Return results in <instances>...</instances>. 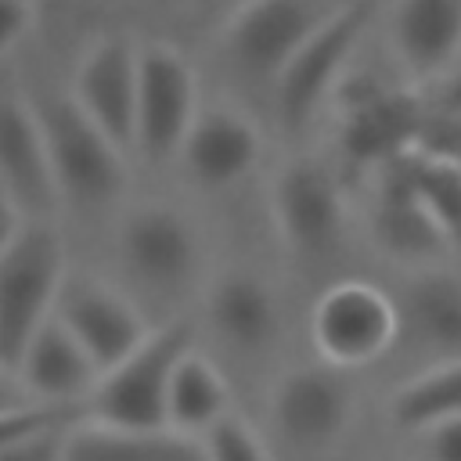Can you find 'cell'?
Listing matches in <instances>:
<instances>
[{"label":"cell","mask_w":461,"mask_h":461,"mask_svg":"<svg viewBox=\"0 0 461 461\" xmlns=\"http://www.w3.org/2000/svg\"><path fill=\"white\" fill-rule=\"evenodd\" d=\"M68 256L50 220H29L0 256V364L14 371L29 339L54 317Z\"/></svg>","instance_id":"cell-1"},{"label":"cell","mask_w":461,"mask_h":461,"mask_svg":"<svg viewBox=\"0 0 461 461\" xmlns=\"http://www.w3.org/2000/svg\"><path fill=\"white\" fill-rule=\"evenodd\" d=\"M191 342L194 324L184 317L151 328V335L130 357H122L97 378V385L83 400V418L122 429H166L169 378Z\"/></svg>","instance_id":"cell-2"},{"label":"cell","mask_w":461,"mask_h":461,"mask_svg":"<svg viewBox=\"0 0 461 461\" xmlns=\"http://www.w3.org/2000/svg\"><path fill=\"white\" fill-rule=\"evenodd\" d=\"M375 18V0L339 4L274 79V108L285 130L299 133L342 86L349 61Z\"/></svg>","instance_id":"cell-3"},{"label":"cell","mask_w":461,"mask_h":461,"mask_svg":"<svg viewBox=\"0 0 461 461\" xmlns=\"http://www.w3.org/2000/svg\"><path fill=\"white\" fill-rule=\"evenodd\" d=\"M36 112L43 122L58 198L79 209L115 202L130 184V155L101 126H94L68 94L40 101Z\"/></svg>","instance_id":"cell-4"},{"label":"cell","mask_w":461,"mask_h":461,"mask_svg":"<svg viewBox=\"0 0 461 461\" xmlns=\"http://www.w3.org/2000/svg\"><path fill=\"white\" fill-rule=\"evenodd\" d=\"M202 112L198 72L173 43H140L137 61V115H133V151L148 166H166L180 158V148Z\"/></svg>","instance_id":"cell-5"},{"label":"cell","mask_w":461,"mask_h":461,"mask_svg":"<svg viewBox=\"0 0 461 461\" xmlns=\"http://www.w3.org/2000/svg\"><path fill=\"white\" fill-rule=\"evenodd\" d=\"M339 148L349 166L382 169L403 151L418 148L429 104L414 90H396L375 79H360V86H339Z\"/></svg>","instance_id":"cell-6"},{"label":"cell","mask_w":461,"mask_h":461,"mask_svg":"<svg viewBox=\"0 0 461 461\" xmlns=\"http://www.w3.org/2000/svg\"><path fill=\"white\" fill-rule=\"evenodd\" d=\"M270 216L281 245L299 259H321L339 249L346 202L335 169L317 155H292L270 184Z\"/></svg>","instance_id":"cell-7"},{"label":"cell","mask_w":461,"mask_h":461,"mask_svg":"<svg viewBox=\"0 0 461 461\" xmlns=\"http://www.w3.org/2000/svg\"><path fill=\"white\" fill-rule=\"evenodd\" d=\"M310 335L324 364L339 371L367 367L400 339L396 299L371 281H339L317 299Z\"/></svg>","instance_id":"cell-8"},{"label":"cell","mask_w":461,"mask_h":461,"mask_svg":"<svg viewBox=\"0 0 461 461\" xmlns=\"http://www.w3.org/2000/svg\"><path fill=\"white\" fill-rule=\"evenodd\" d=\"M335 7L339 4L328 0H245L230 7L220 29V47L245 79L274 83Z\"/></svg>","instance_id":"cell-9"},{"label":"cell","mask_w":461,"mask_h":461,"mask_svg":"<svg viewBox=\"0 0 461 461\" xmlns=\"http://www.w3.org/2000/svg\"><path fill=\"white\" fill-rule=\"evenodd\" d=\"M115 245L126 274L155 292H180L202 259L194 223L166 202L130 205L119 220Z\"/></svg>","instance_id":"cell-10"},{"label":"cell","mask_w":461,"mask_h":461,"mask_svg":"<svg viewBox=\"0 0 461 461\" xmlns=\"http://www.w3.org/2000/svg\"><path fill=\"white\" fill-rule=\"evenodd\" d=\"M353 418V389L346 371L331 364L288 367L270 393V421L295 450H331Z\"/></svg>","instance_id":"cell-11"},{"label":"cell","mask_w":461,"mask_h":461,"mask_svg":"<svg viewBox=\"0 0 461 461\" xmlns=\"http://www.w3.org/2000/svg\"><path fill=\"white\" fill-rule=\"evenodd\" d=\"M54 317L90 353V360L97 364L101 375L108 367H115L122 357H130L151 335V324L144 321V313L137 310V303L130 295H122L119 288L104 285L101 277L72 270V267L58 292Z\"/></svg>","instance_id":"cell-12"},{"label":"cell","mask_w":461,"mask_h":461,"mask_svg":"<svg viewBox=\"0 0 461 461\" xmlns=\"http://www.w3.org/2000/svg\"><path fill=\"white\" fill-rule=\"evenodd\" d=\"M137 61L140 43L126 36H97L76 72L68 97L76 108L101 126L126 155L133 151V115H137Z\"/></svg>","instance_id":"cell-13"},{"label":"cell","mask_w":461,"mask_h":461,"mask_svg":"<svg viewBox=\"0 0 461 461\" xmlns=\"http://www.w3.org/2000/svg\"><path fill=\"white\" fill-rule=\"evenodd\" d=\"M0 187L29 220H50L61 202L40 112L22 94H0Z\"/></svg>","instance_id":"cell-14"},{"label":"cell","mask_w":461,"mask_h":461,"mask_svg":"<svg viewBox=\"0 0 461 461\" xmlns=\"http://www.w3.org/2000/svg\"><path fill=\"white\" fill-rule=\"evenodd\" d=\"M263 158V133L256 119L234 104H202L180 162L187 176L205 191H227L241 184Z\"/></svg>","instance_id":"cell-15"},{"label":"cell","mask_w":461,"mask_h":461,"mask_svg":"<svg viewBox=\"0 0 461 461\" xmlns=\"http://www.w3.org/2000/svg\"><path fill=\"white\" fill-rule=\"evenodd\" d=\"M396 299L400 339L429 360H461V277L443 267H418Z\"/></svg>","instance_id":"cell-16"},{"label":"cell","mask_w":461,"mask_h":461,"mask_svg":"<svg viewBox=\"0 0 461 461\" xmlns=\"http://www.w3.org/2000/svg\"><path fill=\"white\" fill-rule=\"evenodd\" d=\"M403 158H407V151L378 169V198H375V212H371V234L385 256L414 263V267L418 263L432 267V259H439L450 249V238L432 220V212L421 205V198L414 194Z\"/></svg>","instance_id":"cell-17"},{"label":"cell","mask_w":461,"mask_h":461,"mask_svg":"<svg viewBox=\"0 0 461 461\" xmlns=\"http://www.w3.org/2000/svg\"><path fill=\"white\" fill-rule=\"evenodd\" d=\"M205 321L212 335L234 353H263L281 331V306L274 288L245 267H227L209 281Z\"/></svg>","instance_id":"cell-18"},{"label":"cell","mask_w":461,"mask_h":461,"mask_svg":"<svg viewBox=\"0 0 461 461\" xmlns=\"http://www.w3.org/2000/svg\"><path fill=\"white\" fill-rule=\"evenodd\" d=\"M389 43L411 83L447 76L461 58V0H393Z\"/></svg>","instance_id":"cell-19"},{"label":"cell","mask_w":461,"mask_h":461,"mask_svg":"<svg viewBox=\"0 0 461 461\" xmlns=\"http://www.w3.org/2000/svg\"><path fill=\"white\" fill-rule=\"evenodd\" d=\"M14 378L22 382L29 400L83 407V400L97 385L101 371L90 360V353L72 339V331L58 317H47L43 328L22 349V357L14 364Z\"/></svg>","instance_id":"cell-20"},{"label":"cell","mask_w":461,"mask_h":461,"mask_svg":"<svg viewBox=\"0 0 461 461\" xmlns=\"http://www.w3.org/2000/svg\"><path fill=\"white\" fill-rule=\"evenodd\" d=\"M65 461H205L202 439L173 429H122L79 418L65 436Z\"/></svg>","instance_id":"cell-21"},{"label":"cell","mask_w":461,"mask_h":461,"mask_svg":"<svg viewBox=\"0 0 461 461\" xmlns=\"http://www.w3.org/2000/svg\"><path fill=\"white\" fill-rule=\"evenodd\" d=\"M230 414V385L223 371L194 346L180 357L166 393V429L202 439L220 418Z\"/></svg>","instance_id":"cell-22"},{"label":"cell","mask_w":461,"mask_h":461,"mask_svg":"<svg viewBox=\"0 0 461 461\" xmlns=\"http://www.w3.org/2000/svg\"><path fill=\"white\" fill-rule=\"evenodd\" d=\"M385 414L400 432H418V436L439 421L461 418V360H443L407 378L389 396Z\"/></svg>","instance_id":"cell-23"},{"label":"cell","mask_w":461,"mask_h":461,"mask_svg":"<svg viewBox=\"0 0 461 461\" xmlns=\"http://www.w3.org/2000/svg\"><path fill=\"white\" fill-rule=\"evenodd\" d=\"M403 162H407V176H411L414 194L432 212V220L443 227L450 245L461 241V166L443 162L436 155H425L418 148H411Z\"/></svg>","instance_id":"cell-24"},{"label":"cell","mask_w":461,"mask_h":461,"mask_svg":"<svg viewBox=\"0 0 461 461\" xmlns=\"http://www.w3.org/2000/svg\"><path fill=\"white\" fill-rule=\"evenodd\" d=\"M79 418H83V407H76V403H40V400H29V403H18V407H4L0 411V454L11 450L18 439L40 432V429L68 425V421H79Z\"/></svg>","instance_id":"cell-25"},{"label":"cell","mask_w":461,"mask_h":461,"mask_svg":"<svg viewBox=\"0 0 461 461\" xmlns=\"http://www.w3.org/2000/svg\"><path fill=\"white\" fill-rule=\"evenodd\" d=\"M202 450H205V461H270L259 432L234 411L202 436Z\"/></svg>","instance_id":"cell-26"},{"label":"cell","mask_w":461,"mask_h":461,"mask_svg":"<svg viewBox=\"0 0 461 461\" xmlns=\"http://www.w3.org/2000/svg\"><path fill=\"white\" fill-rule=\"evenodd\" d=\"M72 425V421H68ZM68 425H54V429H40L25 439H18L11 450L0 454V461H65V436Z\"/></svg>","instance_id":"cell-27"},{"label":"cell","mask_w":461,"mask_h":461,"mask_svg":"<svg viewBox=\"0 0 461 461\" xmlns=\"http://www.w3.org/2000/svg\"><path fill=\"white\" fill-rule=\"evenodd\" d=\"M36 22V0H0V61L29 36Z\"/></svg>","instance_id":"cell-28"},{"label":"cell","mask_w":461,"mask_h":461,"mask_svg":"<svg viewBox=\"0 0 461 461\" xmlns=\"http://www.w3.org/2000/svg\"><path fill=\"white\" fill-rule=\"evenodd\" d=\"M421 436H425L429 461H461V418L439 421Z\"/></svg>","instance_id":"cell-29"},{"label":"cell","mask_w":461,"mask_h":461,"mask_svg":"<svg viewBox=\"0 0 461 461\" xmlns=\"http://www.w3.org/2000/svg\"><path fill=\"white\" fill-rule=\"evenodd\" d=\"M29 223V216L18 209V202L0 187V256L11 249V241L18 238V230Z\"/></svg>","instance_id":"cell-30"},{"label":"cell","mask_w":461,"mask_h":461,"mask_svg":"<svg viewBox=\"0 0 461 461\" xmlns=\"http://www.w3.org/2000/svg\"><path fill=\"white\" fill-rule=\"evenodd\" d=\"M18 403H29V393L22 389V382L14 378V371H7L0 364V411L4 407H18Z\"/></svg>","instance_id":"cell-31"},{"label":"cell","mask_w":461,"mask_h":461,"mask_svg":"<svg viewBox=\"0 0 461 461\" xmlns=\"http://www.w3.org/2000/svg\"><path fill=\"white\" fill-rule=\"evenodd\" d=\"M227 4H230V7H238V4H245V0H227Z\"/></svg>","instance_id":"cell-32"},{"label":"cell","mask_w":461,"mask_h":461,"mask_svg":"<svg viewBox=\"0 0 461 461\" xmlns=\"http://www.w3.org/2000/svg\"><path fill=\"white\" fill-rule=\"evenodd\" d=\"M162 4H169V0H162Z\"/></svg>","instance_id":"cell-33"}]
</instances>
